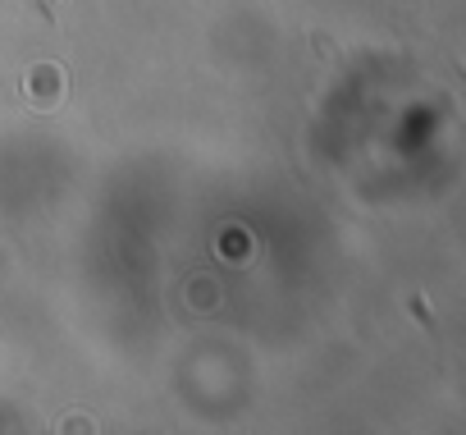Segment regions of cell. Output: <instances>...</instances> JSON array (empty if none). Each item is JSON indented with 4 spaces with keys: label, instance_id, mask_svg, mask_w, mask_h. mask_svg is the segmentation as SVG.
I'll list each match as a JSON object with an SVG mask.
<instances>
[{
    "label": "cell",
    "instance_id": "1",
    "mask_svg": "<svg viewBox=\"0 0 466 435\" xmlns=\"http://www.w3.org/2000/svg\"><path fill=\"white\" fill-rule=\"evenodd\" d=\"M412 312H416V321H421V325H430V330H434V316H430V307H425V298H412Z\"/></svg>",
    "mask_w": 466,
    "mask_h": 435
}]
</instances>
